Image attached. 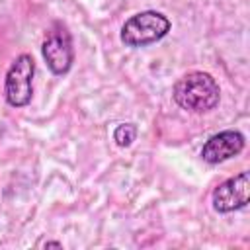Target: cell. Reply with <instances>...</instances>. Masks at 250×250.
<instances>
[{"label": "cell", "mask_w": 250, "mask_h": 250, "mask_svg": "<svg viewBox=\"0 0 250 250\" xmlns=\"http://www.w3.org/2000/svg\"><path fill=\"white\" fill-rule=\"evenodd\" d=\"M137 139V125L133 123H119L113 129V141L117 146H131Z\"/></svg>", "instance_id": "7"}, {"label": "cell", "mask_w": 250, "mask_h": 250, "mask_svg": "<svg viewBox=\"0 0 250 250\" xmlns=\"http://www.w3.org/2000/svg\"><path fill=\"white\" fill-rule=\"evenodd\" d=\"M43 246H45V248H62L61 242H53V240H51V242H45Z\"/></svg>", "instance_id": "8"}, {"label": "cell", "mask_w": 250, "mask_h": 250, "mask_svg": "<svg viewBox=\"0 0 250 250\" xmlns=\"http://www.w3.org/2000/svg\"><path fill=\"white\" fill-rule=\"evenodd\" d=\"M174 102L191 113H205L217 107L221 100V90L217 80L203 70H193L178 78L172 90Z\"/></svg>", "instance_id": "1"}, {"label": "cell", "mask_w": 250, "mask_h": 250, "mask_svg": "<svg viewBox=\"0 0 250 250\" xmlns=\"http://www.w3.org/2000/svg\"><path fill=\"white\" fill-rule=\"evenodd\" d=\"M250 201V174L240 172L225 182H221L211 195L213 209L217 213H232L246 207Z\"/></svg>", "instance_id": "5"}, {"label": "cell", "mask_w": 250, "mask_h": 250, "mask_svg": "<svg viewBox=\"0 0 250 250\" xmlns=\"http://www.w3.org/2000/svg\"><path fill=\"white\" fill-rule=\"evenodd\" d=\"M33 74L35 62L31 55H20L8 68L4 80V96L12 107H23L33 96Z\"/></svg>", "instance_id": "4"}, {"label": "cell", "mask_w": 250, "mask_h": 250, "mask_svg": "<svg viewBox=\"0 0 250 250\" xmlns=\"http://www.w3.org/2000/svg\"><path fill=\"white\" fill-rule=\"evenodd\" d=\"M41 55L53 74L62 76L70 70V66L74 62V47H72L70 31L66 29L64 23L55 21L49 27V31L41 43Z\"/></svg>", "instance_id": "3"}, {"label": "cell", "mask_w": 250, "mask_h": 250, "mask_svg": "<svg viewBox=\"0 0 250 250\" xmlns=\"http://www.w3.org/2000/svg\"><path fill=\"white\" fill-rule=\"evenodd\" d=\"M170 27H172V23L164 14L154 12V10H145V12L131 16L123 23L119 39L127 47H135V49L146 47V45H152V43L160 41L162 37H166Z\"/></svg>", "instance_id": "2"}, {"label": "cell", "mask_w": 250, "mask_h": 250, "mask_svg": "<svg viewBox=\"0 0 250 250\" xmlns=\"http://www.w3.org/2000/svg\"><path fill=\"white\" fill-rule=\"evenodd\" d=\"M242 148H244V135L236 129H227L205 141L201 148V158L207 164H219L240 154Z\"/></svg>", "instance_id": "6"}]
</instances>
